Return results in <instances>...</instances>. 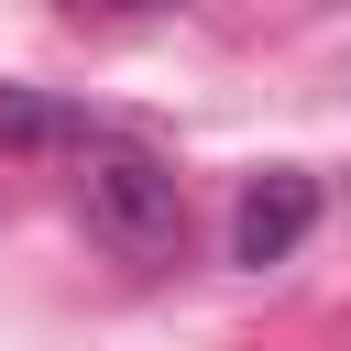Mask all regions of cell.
Masks as SVG:
<instances>
[{"mask_svg":"<svg viewBox=\"0 0 351 351\" xmlns=\"http://www.w3.org/2000/svg\"><path fill=\"white\" fill-rule=\"evenodd\" d=\"M77 208H88V230H99L121 263H176V252H186V186H176V165H165L154 143H132V132H88V143H77Z\"/></svg>","mask_w":351,"mask_h":351,"instance_id":"obj_1","label":"cell"},{"mask_svg":"<svg viewBox=\"0 0 351 351\" xmlns=\"http://www.w3.org/2000/svg\"><path fill=\"white\" fill-rule=\"evenodd\" d=\"M318 230V176H296V165H274V176H252L241 186V208H230V263H285L296 241Z\"/></svg>","mask_w":351,"mask_h":351,"instance_id":"obj_2","label":"cell"},{"mask_svg":"<svg viewBox=\"0 0 351 351\" xmlns=\"http://www.w3.org/2000/svg\"><path fill=\"white\" fill-rule=\"evenodd\" d=\"M99 121L66 110V99H33V88H0V143L11 154H55V143H88Z\"/></svg>","mask_w":351,"mask_h":351,"instance_id":"obj_3","label":"cell"},{"mask_svg":"<svg viewBox=\"0 0 351 351\" xmlns=\"http://www.w3.org/2000/svg\"><path fill=\"white\" fill-rule=\"evenodd\" d=\"M77 22H143V11H176V0H66Z\"/></svg>","mask_w":351,"mask_h":351,"instance_id":"obj_4","label":"cell"}]
</instances>
